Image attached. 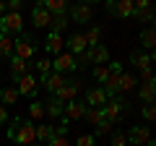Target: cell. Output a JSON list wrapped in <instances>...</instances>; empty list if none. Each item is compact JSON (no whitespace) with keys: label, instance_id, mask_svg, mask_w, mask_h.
Returning a JSON list of instances; mask_svg holds the SVG:
<instances>
[{"label":"cell","instance_id":"cell-1","mask_svg":"<svg viewBox=\"0 0 156 146\" xmlns=\"http://www.w3.org/2000/svg\"><path fill=\"white\" fill-rule=\"evenodd\" d=\"M13 141L21 146H31L37 144V123H31V120H21L16 128V133H13Z\"/></svg>","mask_w":156,"mask_h":146},{"label":"cell","instance_id":"cell-2","mask_svg":"<svg viewBox=\"0 0 156 146\" xmlns=\"http://www.w3.org/2000/svg\"><path fill=\"white\" fill-rule=\"evenodd\" d=\"M128 112V102L120 99V97H115V99H109L104 107H101V115H104V120H109V123H117V120H122V115Z\"/></svg>","mask_w":156,"mask_h":146},{"label":"cell","instance_id":"cell-3","mask_svg":"<svg viewBox=\"0 0 156 146\" xmlns=\"http://www.w3.org/2000/svg\"><path fill=\"white\" fill-rule=\"evenodd\" d=\"M120 76H122V63H117V60L109 63V78H107V84L101 86L109 99H115V97L120 94Z\"/></svg>","mask_w":156,"mask_h":146},{"label":"cell","instance_id":"cell-4","mask_svg":"<svg viewBox=\"0 0 156 146\" xmlns=\"http://www.w3.org/2000/svg\"><path fill=\"white\" fill-rule=\"evenodd\" d=\"M34 42H37V39H34L31 34H26V37H18V39H16V47H13V55L29 63V60L34 57V52H37V45H34Z\"/></svg>","mask_w":156,"mask_h":146},{"label":"cell","instance_id":"cell-5","mask_svg":"<svg viewBox=\"0 0 156 146\" xmlns=\"http://www.w3.org/2000/svg\"><path fill=\"white\" fill-rule=\"evenodd\" d=\"M23 31V18L21 13H5V16L0 18V34H21Z\"/></svg>","mask_w":156,"mask_h":146},{"label":"cell","instance_id":"cell-6","mask_svg":"<svg viewBox=\"0 0 156 146\" xmlns=\"http://www.w3.org/2000/svg\"><path fill=\"white\" fill-rule=\"evenodd\" d=\"M125 136H128V144L130 146H148L151 128H148V125H133L130 130H125Z\"/></svg>","mask_w":156,"mask_h":146},{"label":"cell","instance_id":"cell-7","mask_svg":"<svg viewBox=\"0 0 156 146\" xmlns=\"http://www.w3.org/2000/svg\"><path fill=\"white\" fill-rule=\"evenodd\" d=\"M44 52H47V57H57V55H62V52H65V39H62V34H55V31L47 34V39H44Z\"/></svg>","mask_w":156,"mask_h":146},{"label":"cell","instance_id":"cell-8","mask_svg":"<svg viewBox=\"0 0 156 146\" xmlns=\"http://www.w3.org/2000/svg\"><path fill=\"white\" fill-rule=\"evenodd\" d=\"M76 68H78V63H76V57H73L70 52H62V55H57L55 60H52V71L62 73V76H65V73H73Z\"/></svg>","mask_w":156,"mask_h":146},{"label":"cell","instance_id":"cell-9","mask_svg":"<svg viewBox=\"0 0 156 146\" xmlns=\"http://www.w3.org/2000/svg\"><path fill=\"white\" fill-rule=\"evenodd\" d=\"M39 84L44 86V89L50 91V94H57V91H60L62 86L68 84V78L62 76V73H55V71H52L50 76H42V78H39Z\"/></svg>","mask_w":156,"mask_h":146},{"label":"cell","instance_id":"cell-10","mask_svg":"<svg viewBox=\"0 0 156 146\" xmlns=\"http://www.w3.org/2000/svg\"><path fill=\"white\" fill-rule=\"evenodd\" d=\"M16 89H18V94L21 97H37V91H39V81L34 78L31 73H26V76H21V78L16 81Z\"/></svg>","mask_w":156,"mask_h":146},{"label":"cell","instance_id":"cell-11","mask_svg":"<svg viewBox=\"0 0 156 146\" xmlns=\"http://www.w3.org/2000/svg\"><path fill=\"white\" fill-rule=\"evenodd\" d=\"M107 102H109L107 91L101 89V86H96V89H89V91H86V99H83V104H86V107H96V110H99V107H104Z\"/></svg>","mask_w":156,"mask_h":146},{"label":"cell","instance_id":"cell-12","mask_svg":"<svg viewBox=\"0 0 156 146\" xmlns=\"http://www.w3.org/2000/svg\"><path fill=\"white\" fill-rule=\"evenodd\" d=\"M91 18H94V5H73L70 8V21H76V24H89Z\"/></svg>","mask_w":156,"mask_h":146},{"label":"cell","instance_id":"cell-13","mask_svg":"<svg viewBox=\"0 0 156 146\" xmlns=\"http://www.w3.org/2000/svg\"><path fill=\"white\" fill-rule=\"evenodd\" d=\"M65 47H68L65 52H70L73 57L83 55V52L89 50V47H86V39H83V34H70V37L65 39Z\"/></svg>","mask_w":156,"mask_h":146},{"label":"cell","instance_id":"cell-14","mask_svg":"<svg viewBox=\"0 0 156 146\" xmlns=\"http://www.w3.org/2000/svg\"><path fill=\"white\" fill-rule=\"evenodd\" d=\"M83 115H86V104H83V102H78V99H73V102L65 104L62 118H65L68 123H73V120H83Z\"/></svg>","mask_w":156,"mask_h":146},{"label":"cell","instance_id":"cell-15","mask_svg":"<svg viewBox=\"0 0 156 146\" xmlns=\"http://www.w3.org/2000/svg\"><path fill=\"white\" fill-rule=\"evenodd\" d=\"M37 5H42L50 16H65L68 13V3L65 0H39Z\"/></svg>","mask_w":156,"mask_h":146},{"label":"cell","instance_id":"cell-16","mask_svg":"<svg viewBox=\"0 0 156 146\" xmlns=\"http://www.w3.org/2000/svg\"><path fill=\"white\" fill-rule=\"evenodd\" d=\"M78 84H81V81H68V84L62 86V89L57 91V94H52V97H57V99H60L62 104H68V102H73V99L78 97V89H81Z\"/></svg>","mask_w":156,"mask_h":146},{"label":"cell","instance_id":"cell-17","mask_svg":"<svg viewBox=\"0 0 156 146\" xmlns=\"http://www.w3.org/2000/svg\"><path fill=\"white\" fill-rule=\"evenodd\" d=\"M8 60H11V78L13 81H18L21 78V76H26L29 73V68H31V63H26V60H21V57H8Z\"/></svg>","mask_w":156,"mask_h":146},{"label":"cell","instance_id":"cell-18","mask_svg":"<svg viewBox=\"0 0 156 146\" xmlns=\"http://www.w3.org/2000/svg\"><path fill=\"white\" fill-rule=\"evenodd\" d=\"M31 24L37 29H44V26H52V16L44 11L42 5H34V11H31Z\"/></svg>","mask_w":156,"mask_h":146},{"label":"cell","instance_id":"cell-19","mask_svg":"<svg viewBox=\"0 0 156 146\" xmlns=\"http://www.w3.org/2000/svg\"><path fill=\"white\" fill-rule=\"evenodd\" d=\"M138 97H140V102H143V104H154V99H156V78L148 81V84H140Z\"/></svg>","mask_w":156,"mask_h":146},{"label":"cell","instance_id":"cell-20","mask_svg":"<svg viewBox=\"0 0 156 146\" xmlns=\"http://www.w3.org/2000/svg\"><path fill=\"white\" fill-rule=\"evenodd\" d=\"M133 13H135L133 0H117L115 3V16L117 18H133Z\"/></svg>","mask_w":156,"mask_h":146},{"label":"cell","instance_id":"cell-21","mask_svg":"<svg viewBox=\"0 0 156 146\" xmlns=\"http://www.w3.org/2000/svg\"><path fill=\"white\" fill-rule=\"evenodd\" d=\"M151 63V52H130V65H135L138 71H148Z\"/></svg>","mask_w":156,"mask_h":146},{"label":"cell","instance_id":"cell-22","mask_svg":"<svg viewBox=\"0 0 156 146\" xmlns=\"http://www.w3.org/2000/svg\"><path fill=\"white\" fill-rule=\"evenodd\" d=\"M44 112L50 115V118H62V112H65V104H62L57 97H50V99L44 102Z\"/></svg>","mask_w":156,"mask_h":146},{"label":"cell","instance_id":"cell-23","mask_svg":"<svg viewBox=\"0 0 156 146\" xmlns=\"http://www.w3.org/2000/svg\"><path fill=\"white\" fill-rule=\"evenodd\" d=\"M89 55H91V63H96V65H101V63H107V60H109V50H107L104 45L91 47V50H89Z\"/></svg>","mask_w":156,"mask_h":146},{"label":"cell","instance_id":"cell-24","mask_svg":"<svg viewBox=\"0 0 156 146\" xmlns=\"http://www.w3.org/2000/svg\"><path fill=\"white\" fill-rule=\"evenodd\" d=\"M55 136V128L44 123H37V144H50V138Z\"/></svg>","mask_w":156,"mask_h":146},{"label":"cell","instance_id":"cell-25","mask_svg":"<svg viewBox=\"0 0 156 146\" xmlns=\"http://www.w3.org/2000/svg\"><path fill=\"white\" fill-rule=\"evenodd\" d=\"M29 118H31V123L44 120V118H47V112H44V102H31V104H29Z\"/></svg>","mask_w":156,"mask_h":146},{"label":"cell","instance_id":"cell-26","mask_svg":"<svg viewBox=\"0 0 156 146\" xmlns=\"http://www.w3.org/2000/svg\"><path fill=\"white\" fill-rule=\"evenodd\" d=\"M13 47H16V39L8 37V34H0V55L3 57H13Z\"/></svg>","mask_w":156,"mask_h":146},{"label":"cell","instance_id":"cell-27","mask_svg":"<svg viewBox=\"0 0 156 146\" xmlns=\"http://www.w3.org/2000/svg\"><path fill=\"white\" fill-rule=\"evenodd\" d=\"M18 89L16 86H5V89H0V102H3V104H16L18 102Z\"/></svg>","mask_w":156,"mask_h":146},{"label":"cell","instance_id":"cell-28","mask_svg":"<svg viewBox=\"0 0 156 146\" xmlns=\"http://www.w3.org/2000/svg\"><path fill=\"white\" fill-rule=\"evenodd\" d=\"M140 45L146 47V50H156V29H143L140 31Z\"/></svg>","mask_w":156,"mask_h":146},{"label":"cell","instance_id":"cell-29","mask_svg":"<svg viewBox=\"0 0 156 146\" xmlns=\"http://www.w3.org/2000/svg\"><path fill=\"white\" fill-rule=\"evenodd\" d=\"M83 39H86V47H89V50H91V47H96V45H101V29L99 26H89V31H86L83 34Z\"/></svg>","mask_w":156,"mask_h":146},{"label":"cell","instance_id":"cell-30","mask_svg":"<svg viewBox=\"0 0 156 146\" xmlns=\"http://www.w3.org/2000/svg\"><path fill=\"white\" fill-rule=\"evenodd\" d=\"M135 84H138V78H135L133 73H125V71H122V76H120V94L130 91V89H133Z\"/></svg>","mask_w":156,"mask_h":146},{"label":"cell","instance_id":"cell-31","mask_svg":"<svg viewBox=\"0 0 156 146\" xmlns=\"http://www.w3.org/2000/svg\"><path fill=\"white\" fill-rule=\"evenodd\" d=\"M83 118L89 120V125H94V128H96V125L104 120V115H101V107H99V110H96V107H86V115H83Z\"/></svg>","mask_w":156,"mask_h":146},{"label":"cell","instance_id":"cell-32","mask_svg":"<svg viewBox=\"0 0 156 146\" xmlns=\"http://www.w3.org/2000/svg\"><path fill=\"white\" fill-rule=\"evenodd\" d=\"M65 29H68V13H65V16H52V31L62 34Z\"/></svg>","mask_w":156,"mask_h":146},{"label":"cell","instance_id":"cell-33","mask_svg":"<svg viewBox=\"0 0 156 146\" xmlns=\"http://www.w3.org/2000/svg\"><path fill=\"white\" fill-rule=\"evenodd\" d=\"M133 18H138V21H151V26H154V5H151V8H143V11H135Z\"/></svg>","mask_w":156,"mask_h":146},{"label":"cell","instance_id":"cell-34","mask_svg":"<svg viewBox=\"0 0 156 146\" xmlns=\"http://www.w3.org/2000/svg\"><path fill=\"white\" fill-rule=\"evenodd\" d=\"M94 78L99 81L101 86H104L107 78H109V68H107V65H96V68H94Z\"/></svg>","mask_w":156,"mask_h":146},{"label":"cell","instance_id":"cell-35","mask_svg":"<svg viewBox=\"0 0 156 146\" xmlns=\"http://www.w3.org/2000/svg\"><path fill=\"white\" fill-rule=\"evenodd\" d=\"M34 65H37L39 68V73H42V76H50V73H52V60H50V57H42V60H37V63H34Z\"/></svg>","mask_w":156,"mask_h":146},{"label":"cell","instance_id":"cell-36","mask_svg":"<svg viewBox=\"0 0 156 146\" xmlns=\"http://www.w3.org/2000/svg\"><path fill=\"white\" fill-rule=\"evenodd\" d=\"M140 115H143V120H148V123H156V104H143Z\"/></svg>","mask_w":156,"mask_h":146},{"label":"cell","instance_id":"cell-37","mask_svg":"<svg viewBox=\"0 0 156 146\" xmlns=\"http://www.w3.org/2000/svg\"><path fill=\"white\" fill-rule=\"evenodd\" d=\"M109 144L112 146H128V136H125V130H115Z\"/></svg>","mask_w":156,"mask_h":146},{"label":"cell","instance_id":"cell-38","mask_svg":"<svg viewBox=\"0 0 156 146\" xmlns=\"http://www.w3.org/2000/svg\"><path fill=\"white\" fill-rule=\"evenodd\" d=\"M109 130H112V123H109V120H101V123L94 128V138H96V136H109Z\"/></svg>","mask_w":156,"mask_h":146},{"label":"cell","instance_id":"cell-39","mask_svg":"<svg viewBox=\"0 0 156 146\" xmlns=\"http://www.w3.org/2000/svg\"><path fill=\"white\" fill-rule=\"evenodd\" d=\"M76 146H96V138H94V136H89V133H81V136H78V141H76Z\"/></svg>","mask_w":156,"mask_h":146},{"label":"cell","instance_id":"cell-40","mask_svg":"<svg viewBox=\"0 0 156 146\" xmlns=\"http://www.w3.org/2000/svg\"><path fill=\"white\" fill-rule=\"evenodd\" d=\"M47 146H68V136H52Z\"/></svg>","mask_w":156,"mask_h":146},{"label":"cell","instance_id":"cell-41","mask_svg":"<svg viewBox=\"0 0 156 146\" xmlns=\"http://www.w3.org/2000/svg\"><path fill=\"white\" fill-rule=\"evenodd\" d=\"M21 5H23L21 0H8V13H18V11H21Z\"/></svg>","mask_w":156,"mask_h":146},{"label":"cell","instance_id":"cell-42","mask_svg":"<svg viewBox=\"0 0 156 146\" xmlns=\"http://www.w3.org/2000/svg\"><path fill=\"white\" fill-rule=\"evenodd\" d=\"M154 78H156V76H154L151 68H148V71H140V81H143V84H148V81H154Z\"/></svg>","mask_w":156,"mask_h":146},{"label":"cell","instance_id":"cell-43","mask_svg":"<svg viewBox=\"0 0 156 146\" xmlns=\"http://www.w3.org/2000/svg\"><path fill=\"white\" fill-rule=\"evenodd\" d=\"M8 120H11V118H8V110H5L3 104H0V125H5Z\"/></svg>","mask_w":156,"mask_h":146},{"label":"cell","instance_id":"cell-44","mask_svg":"<svg viewBox=\"0 0 156 146\" xmlns=\"http://www.w3.org/2000/svg\"><path fill=\"white\" fill-rule=\"evenodd\" d=\"M143 8H151L148 0H135V11H143Z\"/></svg>","mask_w":156,"mask_h":146},{"label":"cell","instance_id":"cell-45","mask_svg":"<svg viewBox=\"0 0 156 146\" xmlns=\"http://www.w3.org/2000/svg\"><path fill=\"white\" fill-rule=\"evenodd\" d=\"M104 8H107V13H115V0H107Z\"/></svg>","mask_w":156,"mask_h":146},{"label":"cell","instance_id":"cell-46","mask_svg":"<svg viewBox=\"0 0 156 146\" xmlns=\"http://www.w3.org/2000/svg\"><path fill=\"white\" fill-rule=\"evenodd\" d=\"M151 60H156V50H151Z\"/></svg>","mask_w":156,"mask_h":146},{"label":"cell","instance_id":"cell-47","mask_svg":"<svg viewBox=\"0 0 156 146\" xmlns=\"http://www.w3.org/2000/svg\"><path fill=\"white\" fill-rule=\"evenodd\" d=\"M154 29H156V8H154Z\"/></svg>","mask_w":156,"mask_h":146},{"label":"cell","instance_id":"cell-48","mask_svg":"<svg viewBox=\"0 0 156 146\" xmlns=\"http://www.w3.org/2000/svg\"><path fill=\"white\" fill-rule=\"evenodd\" d=\"M31 146H47V144H31Z\"/></svg>","mask_w":156,"mask_h":146},{"label":"cell","instance_id":"cell-49","mask_svg":"<svg viewBox=\"0 0 156 146\" xmlns=\"http://www.w3.org/2000/svg\"><path fill=\"white\" fill-rule=\"evenodd\" d=\"M0 60H3V55H0Z\"/></svg>","mask_w":156,"mask_h":146},{"label":"cell","instance_id":"cell-50","mask_svg":"<svg viewBox=\"0 0 156 146\" xmlns=\"http://www.w3.org/2000/svg\"><path fill=\"white\" fill-rule=\"evenodd\" d=\"M154 104H156V99H154Z\"/></svg>","mask_w":156,"mask_h":146},{"label":"cell","instance_id":"cell-51","mask_svg":"<svg viewBox=\"0 0 156 146\" xmlns=\"http://www.w3.org/2000/svg\"><path fill=\"white\" fill-rule=\"evenodd\" d=\"M128 146H130V144H128Z\"/></svg>","mask_w":156,"mask_h":146}]
</instances>
